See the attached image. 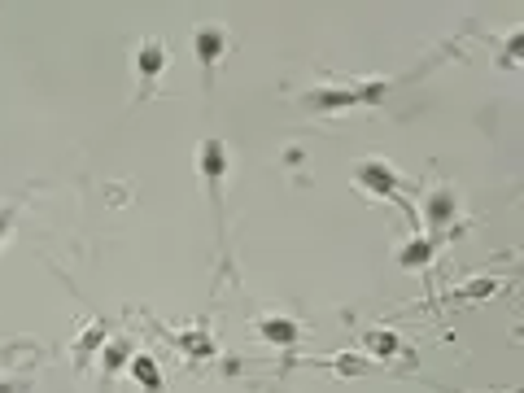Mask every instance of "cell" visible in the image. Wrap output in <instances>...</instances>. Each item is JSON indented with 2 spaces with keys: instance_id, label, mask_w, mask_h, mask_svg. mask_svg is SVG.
<instances>
[{
  "instance_id": "cell-16",
  "label": "cell",
  "mask_w": 524,
  "mask_h": 393,
  "mask_svg": "<svg viewBox=\"0 0 524 393\" xmlns=\"http://www.w3.org/2000/svg\"><path fill=\"white\" fill-rule=\"evenodd\" d=\"M520 53H524V27H511L507 31V40L498 44V70H516V62H520Z\"/></svg>"
},
{
  "instance_id": "cell-18",
  "label": "cell",
  "mask_w": 524,
  "mask_h": 393,
  "mask_svg": "<svg viewBox=\"0 0 524 393\" xmlns=\"http://www.w3.org/2000/svg\"><path fill=\"white\" fill-rule=\"evenodd\" d=\"M14 223H18V201H0V249L14 236Z\"/></svg>"
},
{
  "instance_id": "cell-14",
  "label": "cell",
  "mask_w": 524,
  "mask_h": 393,
  "mask_svg": "<svg viewBox=\"0 0 524 393\" xmlns=\"http://www.w3.org/2000/svg\"><path fill=\"white\" fill-rule=\"evenodd\" d=\"M446 241H433V236H411V241L398 245V267L402 271H428L442 254Z\"/></svg>"
},
{
  "instance_id": "cell-5",
  "label": "cell",
  "mask_w": 524,
  "mask_h": 393,
  "mask_svg": "<svg viewBox=\"0 0 524 393\" xmlns=\"http://www.w3.org/2000/svg\"><path fill=\"white\" fill-rule=\"evenodd\" d=\"M166 66H171V53H166V44L158 40V35H140V40L131 44V79H136V88H131V101H149L153 92H158Z\"/></svg>"
},
{
  "instance_id": "cell-3",
  "label": "cell",
  "mask_w": 524,
  "mask_h": 393,
  "mask_svg": "<svg viewBox=\"0 0 524 393\" xmlns=\"http://www.w3.org/2000/svg\"><path fill=\"white\" fill-rule=\"evenodd\" d=\"M354 184H359L367 197L398 206L402 214H407V223H411V236H420V219H415V206H411V184L402 180V171L393 162H385V158H359V162H354Z\"/></svg>"
},
{
  "instance_id": "cell-1",
  "label": "cell",
  "mask_w": 524,
  "mask_h": 393,
  "mask_svg": "<svg viewBox=\"0 0 524 393\" xmlns=\"http://www.w3.org/2000/svg\"><path fill=\"white\" fill-rule=\"evenodd\" d=\"M193 171L201 188H206V201L214 210V232H219V284H214V293L223 289V284L236 280V267H232V249H228V145H223V136H201L197 149H193Z\"/></svg>"
},
{
  "instance_id": "cell-6",
  "label": "cell",
  "mask_w": 524,
  "mask_h": 393,
  "mask_svg": "<svg viewBox=\"0 0 524 393\" xmlns=\"http://www.w3.org/2000/svg\"><path fill=\"white\" fill-rule=\"evenodd\" d=\"M228 53H232V35L223 22H201L193 31V57H197V70H201V92H206V101L214 97V79H219Z\"/></svg>"
},
{
  "instance_id": "cell-15",
  "label": "cell",
  "mask_w": 524,
  "mask_h": 393,
  "mask_svg": "<svg viewBox=\"0 0 524 393\" xmlns=\"http://www.w3.org/2000/svg\"><path fill=\"white\" fill-rule=\"evenodd\" d=\"M127 376H131V385H136L140 393H166V376H162V367H158V359H153L149 350L131 354Z\"/></svg>"
},
{
  "instance_id": "cell-17",
  "label": "cell",
  "mask_w": 524,
  "mask_h": 393,
  "mask_svg": "<svg viewBox=\"0 0 524 393\" xmlns=\"http://www.w3.org/2000/svg\"><path fill=\"white\" fill-rule=\"evenodd\" d=\"M0 393H35V376H31V372H9V376H0Z\"/></svg>"
},
{
  "instance_id": "cell-4",
  "label": "cell",
  "mask_w": 524,
  "mask_h": 393,
  "mask_svg": "<svg viewBox=\"0 0 524 393\" xmlns=\"http://www.w3.org/2000/svg\"><path fill=\"white\" fill-rule=\"evenodd\" d=\"M463 214V201H459V188L437 180L424 188L420 206H415V219H420V236H433V241H450V232H463L459 223Z\"/></svg>"
},
{
  "instance_id": "cell-10",
  "label": "cell",
  "mask_w": 524,
  "mask_h": 393,
  "mask_svg": "<svg viewBox=\"0 0 524 393\" xmlns=\"http://www.w3.org/2000/svg\"><path fill=\"white\" fill-rule=\"evenodd\" d=\"M293 367H328V372L337 376V380H363V376L376 372V363L363 359V354L350 350V345H345L341 354H315V359H293Z\"/></svg>"
},
{
  "instance_id": "cell-8",
  "label": "cell",
  "mask_w": 524,
  "mask_h": 393,
  "mask_svg": "<svg viewBox=\"0 0 524 393\" xmlns=\"http://www.w3.org/2000/svg\"><path fill=\"white\" fill-rule=\"evenodd\" d=\"M254 337L262 345H271V350L289 354V350H297V345L306 341V328H302V319H293V315H284V311H271V315H258L254 319Z\"/></svg>"
},
{
  "instance_id": "cell-7",
  "label": "cell",
  "mask_w": 524,
  "mask_h": 393,
  "mask_svg": "<svg viewBox=\"0 0 524 393\" xmlns=\"http://www.w3.org/2000/svg\"><path fill=\"white\" fill-rule=\"evenodd\" d=\"M354 350H359L363 359H372L376 367H393L398 359H411V345L402 341L393 328H385V324L363 328V337H359V345H354Z\"/></svg>"
},
{
  "instance_id": "cell-9",
  "label": "cell",
  "mask_w": 524,
  "mask_h": 393,
  "mask_svg": "<svg viewBox=\"0 0 524 393\" xmlns=\"http://www.w3.org/2000/svg\"><path fill=\"white\" fill-rule=\"evenodd\" d=\"M503 289H507L503 276H472V280H463L459 289H446L433 306H442V311H455V306H476V302H490V297H498Z\"/></svg>"
},
{
  "instance_id": "cell-13",
  "label": "cell",
  "mask_w": 524,
  "mask_h": 393,
  "mask_svg": "<svg viewBox=\"0 0 524 393\" xmlns=\"http://www.w3.org/2000/svg\"><path fill=\"white\" fill-rule=\"evenodd\" d=\"M131 354H136V341H131V337H110V341L101 345V354H97V380H101V393H110V389H114V376L131 363Z\"/></svg>"
},
{
  "instance_id": "cell-2",
  "label": "cell",
  "mask_w": 524,
  "mask_h": 393,
  "mask_svg": "<svg viewBox=\"0 0 524 393\" xmlns=\"http://www.w3.org/2000/svg\"><path fill=\"white\" fill-rule=\"evenodd\" d=\"M402 79H341V75H328L324 83H311V88L297 92V105L315 118H328V114H350V110H363V105H380L398 88Z\"/></svg>"
},
{
  "instance_id": "cell-12",
  "label": "cell",
  "mask_w": 524,
  "mask_h": 393,
  "mask_svg": "<svg viewBox=\"0 0 524 393\" xmlns=\"http://www.w3.org/2000/svg\"><path fill=\"white\" fill-rule=\"evenodd\" d=\"M105 341H110V319H105V315H92L88 324L75 332V341H70V354H75V367H79V372H88Z\"/></svg>"
},
{
  "instance_id": "cell-11",
  "label": "cell",
  "mask_w": 524,
  "mask_h": 393,
  "mask_svg": "<svg viewBox=\"0 0 524 393\" xmlns=\"http://www.w3.org/2000/svg\"><path fill=\"white\" fill-rule=\"evenodd\" d=\"M171 337V345L184 354L188 363H210L214 354H219V337L206 328V324H188V328H171L166 332Z\"/></svg>"
}]
</instances>
